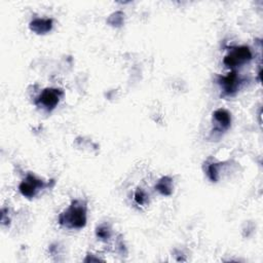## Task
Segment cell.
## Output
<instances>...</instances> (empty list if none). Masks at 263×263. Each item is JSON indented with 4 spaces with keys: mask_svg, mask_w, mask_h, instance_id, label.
Returning a JSON list of instances; mask_svg holds the SVG:
<instances>
[{
    "mask_svg": "<svg viewBox=\"0 0 263 263\" xmlns=\"http://www.w3.org/2000/svg\"><path fill=\"white\" fill-rule=\"evenodd\" d=\"M123 20H124V13L122 11H116L109 16L107 22L113 27H120L123 23Z\"/></svg>",
    "mask_w": 263,
    "mask_h": 263,
    "instance_id": "8fae6325",
    "label": "cell"
},
{
    "mask_svg": "<svg viewBox=\"0 0 263 263\" xmlns=\"http://www.w3.org/2000/svg\"><path fill=\"white\" fill-rule=\"evenodd\" d=\"M245 80L238 76L235 70H232L226 76H219L217 82L220 84L223 90V97H233L238 91L240 85Z\"/></svg>",
    "mask_w": 263,
    "mask_h": 263,
    "instance_id": "5b68a950",
    "label": "cell"
},
{
    "mask_svg": "<svg viewBox=\"0 0 263 263\" xmlns=\"http://www.w3.org/2000/svg\"><path fill=\"white\" fill-rule=\"evenodd\" d=\"M63 96L64 90L62 88L47 87L41 91V93L36 98L34 103L37 107L42 108L47 112H50L58 106Z\"/></svg>",
    "mask_w": 263,
    "mask_h": 263,
    "instance_id": "277c9868",
    "label": "cell"
},
{
    "mask_svg": "<svg viewBox=\"0 0 263 263\" xmlns=\"http://www.w3.org/2000/svg\"><path fill=\"white\" fill-rule=\"evenodd\" d=\"M96 235L99 239L107 241L111 237V228L107 224H101L96 229Z\"/></svg>",
    "mask_w": 263,
    "mask_h": 263,
    "instance_id": "9c48e42d",
    "label": "cell"
},
{
    "mask_svg": "<svg viewBox=\"0 0 263 263\" xmlns=\"http://www.w3.org/2000/svg\"><path fill=\"white\" fill-rule=\"evenodd\" d=\"M54 185V180H50L49 182H45L41 179H38L33 174H27L26 178L18 185V190L23 196L26 198L35 197L41 190L45 188H51Z\"/></svg>",
    "mask_w": 263,
    "mask_h": 263,
    "instance_id": "7a4b0ae2",
    "label": "cell"
},
{
    "mask_svg": "<svg viewBox=\"0 0 263 263\" xmlns=\"http://www.w3.org/2000/svg\"><path fill=\"white\" fill-rule=\"evenodd\" d=\"M213 121L215 123V127L213 128V133H222L226 132L231 125V115L225 109H217L213 113Z\"/></svg>",
    "mask_w": 263,
    "mask_h": 263,
    "instance_id": "8992f818",
    "label": "cell"
},
{
    "mask_svg": "<svg viewBox=\"0 0 263 263\" xmlns=\"http://www.w3.org/2000/svg\"><path fill=\"white\" fill-rule=\"evenodd\" d=\"M221 163H210L206 166V175L212 182H217L219 180V172H220Z\"/></svg>",
    "mask_w": 263,
    "mask_h": 263,
    "instance_id": "30bf717a",
    "label": "cell"
},
{
    "mask_svg": "<svg viewBox=\"0 0 263 263\" xmlns=\"http://www.w3.org/2000/svg\"><path fill=\"white\" fill-rule=\"evenodd\" d=\"M252 58H253V54L249 46L247 45L234 46V47H231L228 53L224 57L223 63L227 68L234 70L235 68L250 62Z\"/></svg>",
    "mask_w": 263,
    "mask_h": 263,
    "instance_id": "3957f363",
    "label": "cell"
},
{
    "mask_svg": "<svg viewBox=\"0 0 263 263\" xmlns=\"http://www.w3.org/2000/svg\"><path fill=\"white\" fill-rule=\"evenodd\" d=\"M53 26V20L52 18H41V17H36L33 18L30 24L29 28L31 31L38 35H44L48 33Z\"/></svg>",
    "mask_w": 263,
    "mask_h": 263,
    "instance_id": "52a82bcc",
    "label": "cell"
},
{
    "mask_svg": "<svg viewBox=\"0 0 263 263\" xmlns=\"http://www.w3.org/2000/svg\"><path fill=\"white\" fill-rule=\"evenodd\" d=\"M173 179L170 176L161 177L155 184V190L164 196H170L173 193Z\"/></svg>",
    "mask_w": 263,
    "mask_h": 263,
    "instance_id": "ba28073f",
    "label": "cell"
},
{
    "mask_svg": "<svg viewBox=\"0 0 263 263\" xmlns=\"http://www.w3.org/2000/svg\"><path fill=\"white\" fill-rule=\"evenodd\" d=\"M87 221V203L82 199H74L71 201L62 214H60L58 222L61 226L68 229H81L86 225Z\"/></svg>",
    "mask_w": 263,
    "mask_h": 263,
    "instance_id": "6da1fadb",
    "label": "cell"
},
{
    "mask_svg": "<svg viewBox=\"0 0 263 263\" xmlns=\"http://www.w3.org/2000/svg\"><path fill=\"white\" fill-rule=\"evenodd\" d=\"M149 196L147 195V193L143 190V189H141V188H139L136 192H135V201L138 203V204H140V205H145V204H147V202H148V200H149V198H148Z\"/></svg>",
    "mask_w": 263,
    "mask_h": 263,
    "instance_id": "7c38bea8",
    "label": "cell"
}]
</instances>
